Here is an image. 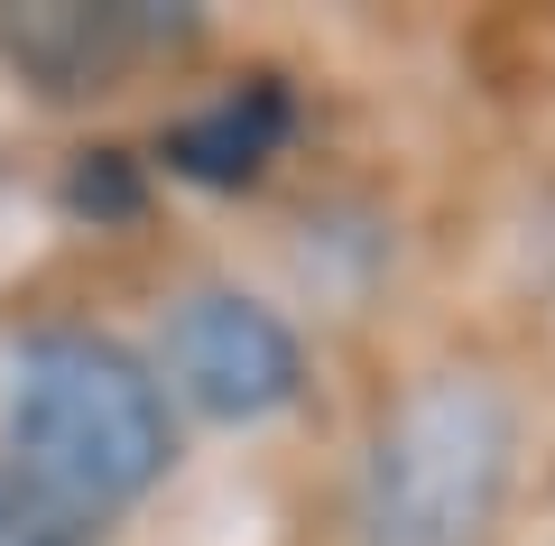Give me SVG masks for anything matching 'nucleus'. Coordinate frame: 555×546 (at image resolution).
Listing matches in <instances>:
<instances>
[{
  "label": "nucleus",
  "instance_id": "obj_5",
  "mask_svg": "<svg viewBox=\"0 0 555 546\" xmlns=\"http://www.w3.org/2000/svg\"><path fill=\"white\" fill-rule=\"evenodd\" d=\"M278 139H287V93L278 84H241V93L204 102L195 120H177L167 130V157L185 176H204V186H250L278 157Z\"/></svg>",
  "mask_w": 555,
  "mask_h": 546
},
{
  "label": "nucleus",
  "instance_id": "obj_4",
  "mask_svg": "<svg viewBox=\"0 0 555 546\" xmlns=\"http://www.w3.org/2000/svg\"><path fill=\"white\" fill-rule=\"evenodd\" d=\"M139 38H149V20H130V10H65V0L0 20V56L47 93H93L102 75H120L139 56Z\"/></svg>",
  "mask_w": 555,
  "mask_h": 546
},
{
  "label": "nucleus",
  "instance_id": "obj_2",
  "mask_svg": "<svg viewBox=\"0 0 555 546\" xmlns=\"http://www.w3.org/2000/svg\"><path fill=\"white\" fill-rule=\"evenodd\" d=\"M518 417L481 371L416 380L371 435L352 546H491Z\"/></svg>",
  "mask_w": 555,
  "mask_h": 546
},
{
  "label": "nucleus",
  "instance_id": "obj_3",
  "mask_svg": "<svg viewBox=\"0 0 555 546\" xmlns=\"http://www.w3.org/2000/svg\"><path fill=\"white\" fill-rule=\"evenodd\" d=\"M167 380H177L185 408L222 417V427H250V417H278L297 398L306 352L259 296L204 288V296H185L167 315Z\"/></svg>",
  "mask_w": 555,
  "mask_h": 546
},
{
  "label": "nucleus",
  "instance_id": "obj_6",
  "mask_svg": "<svg viewBox=\"0 0 555 546\" xmlns=\"http://www.w3.org/2000/svg\"><path fill=\"white\" fill-rule=\"evenodd\" d=\"M0 546H65L56 509H47L28 482H0Z\"/></svg>",
  "mask_w": 555,
  "mask_h": 546
},
{
  "label": "nucleus",
  "instance_id": "obj_1",
  "mask_svg": "<svg viewBox=\"0 0 555 546\" xmlns=\"http://www.w3.org/2000/svg\"><path fill=\"white\" fill-rule=\"evenodd\" d=\"M10 454L56 519H102L167 472V398L120 343L47 333L10 371Z\"/></svg>",
  "mask_w": 555,
  "mask_h": 546
}]
</instances>
